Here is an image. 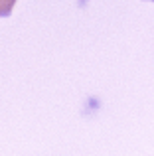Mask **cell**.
I'll use <instances>...</instances> for the list:
<instances>
[{
	"instance_id": "cell-1",
	"label": "cell",
	"mask_w": 154,
	"mask_h": 156,
	"mask_svg": "<svg viewBox=\"0 0 154 156\" xmlns=\"http://www.w3.org/2000/svg\"><path fill=\"white\" fill-rule=\"evenodd\" d=\"M14 6H16V0H0V18L10 16Z\"/></svg>"
},
{
	"instance_id": "cell-2",
	"label": "cell",
	"mask_w": 154,
	"mask_h": 156,
	"mask_svg": "<svg viewBox=\"0 0 154 156\" xmlns=\"http://www.w3.org/2000/svg\"><path fill=\"white\" fill-rule=\"evenodd\" d=\"M150 2H154V0H150Z\"/></svg>"
}]
</instances>
